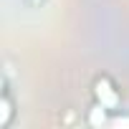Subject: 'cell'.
Returning a JSON list of instances; mask_svg holds the SVG:
<instances>
[{
	"instance_id": "obj_1",
	"label": "cell",
	"mask_w": 129,
	"mask_h": 129,
	"mask_svg": "<svg viewBox=\"0 0 129 129\" xmlns=\"http://www.w3.org/2000/svg\"><path fill=\"white\" fill-rule=\"evenodd\" d=\"M96 99H99L101 109H114L119 104V96H116V91L111 89V84L106 79H99L96 81Z\"/></svg>"
},
{
	"instance_id": "obj_2",
	"label": "cell",
	"mask_w": 129,
	"mask_h": 129,
	"mask_svg": "<svg viewBox=\"0 0 129 129\" xmlns=\"http://www.w3.org/2000/svg\"><path fill=\"white\" fill-rule=\"evenodd\" d=\"M10 114H13V109H10V96L3 94V116H0V124H8Z\"/></svg>"
},
{
	"instance_id": "obj_3",
	"label": "cell",
	"mask_w": 129,
	"mask_h": 129,
	"mask_svg": "<svg viewBox=\"0 0 129 129\" xmlns=\"http://www.w3.org/2000/svg\"><path fill=\"white\" fill-rule=\"evenodd\" d=\"M33 3H41V0H33Z\"/></svg>"
}]
</instances>
